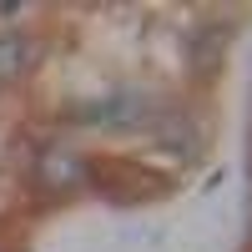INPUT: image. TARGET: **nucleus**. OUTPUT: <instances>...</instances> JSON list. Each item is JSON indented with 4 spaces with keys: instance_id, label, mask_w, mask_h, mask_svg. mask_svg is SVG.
<instances>
[{
    "instance_id": "1",
    "label": "nucleus",
    "mask_w": 252,
    "mask_h": 252,
    "mask_svg": "<svg viewBox=\"0 0 252 252\" xmlns=\"http://www.w3.org/2000/svg\"><path fill=\"white\" fill-rule=\"evenodd\" d=\"M15 66H20V40H0V81L15 76Z\"/></svg>"
}]
</instances>
